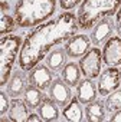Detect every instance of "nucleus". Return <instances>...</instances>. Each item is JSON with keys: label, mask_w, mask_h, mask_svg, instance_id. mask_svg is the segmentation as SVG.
I'll list each match as a JSON object with an SVG mask.
<instances>
[{"label": "nucleus", "mask_w": 121, "mask_h": 122, "mask_svg": "<svg viewBox=\"0 0 121 122\" xmlns=\"http://www.w3.org/2000/svg\"><path fill=\"white\" fill-rule=\"evenodd\" d=\"M79 29L78 16L72 12H64L53 20L39 25L23 40L19 53V68L30 72L52 50L53 46L66 43Z\"/></svg>", "instance_id": "1"}, {"label": "nucleus", "mask_w": 121, "mask_h": 122, "mask_svg": "<svg viewBox=\"0 0 121 122\" xmlns=\"http://www.w3.org/2000/svg\"><path fill=\"white\" fill-rule=\"evenodd\" d=\"M56 10V0H17L15 19L19 27H35L45 23Z\"/></svg>", "instance_id": "2"}, {"label": "nucleus", "mask_w": 121, "mask_h": 122, "mask_svg": "<svg viewBox=\"0 0 121 122\" xmlns=\"http://www.w3.org/2000/svg\"><path fill=\"white\" fill-rule=\"evenodd\" d=\"M121 6V0H84L78 9L79 29L89 30L104 17H112Z\"/></svg>", "instance_id": "3"}, {"label": "nucleus", "mask_w": 121, "mask_h": 122, "mask_svg": "<svg viewBox=\"0 0 121 122\" xmlns=\"http://www.w3.org/2000/svg\"><path fill=\"white\" fill-rule=\"evenodd\" d=\"M22 49V37L7 35L0 37V86H6L13 71L15 60Z\"/></svg>", "instance_id": "4"}, {"label": "nucleus", "mask_w": 121, "mask_h": 122, "mask_svg": "<svg viewBox=\"0 0 121 122\" xmlns=\"http://www.w3.org/2000/svg\"><path fill=\"white\" fill-rule=\"evenodd\" d=\"M79 69L85 78L95 79L101 73L102 68V52L99 47H91L82 57H79Z\"/></svg>", "instance_id": "5"}, {"label": "nucleus", "mask_w": 121, "mask_h": 122, "mask_svg": "<svg viewBox=\"0 0 121 122\" xmlns=\"http://www.w3.org/2000/svg\"><path fill=\"white\" fill-rule=\"evenodd\" d=\"M98 93L101 96H107L111 92L117 91L121 85V78H120V69L114 66H108L107 69L101 71L98 76Z\"/></svg>", "instance_id": "6"}, {"label": "nucleus", "mask_w": 121, "mask_h": 122, "mask_svg": "<svg viewBox=\"0 0 121 122\" xmlns=\"http://www.w3.org/2000/svg\"><path fill=\"white\" fill-rule=\"evenodd\" d=\"M102 62L107 66H121V37L111 36L102 46Z\"/></svg>", "instance_id": "7"}, {"label": "nucleus", "mask_w": 121, "mask_h": 122, "mask_svg": "<svg viewBox=\"0 0 121 122\" xmlns=\"http://www.w3.org/2000/svg\"><path fill=\"white\" fill-rule=\"evenodd\" d=\"M29 83L39 88L40 91H46L49 89L52 81H53V71H50V68L48 65L39 63L36 65L28 75Z\"/></svg>", "instance_id": "8"}, {"label": "nucleus", "mask_w": 121, "mask_h": 122, "mask_svg": "<svg viewBox=\"0 0 121 122\" xmlns=\"http://www.w3.org/2000/svg\"><path fill=\"white\" fill-rule=\"evenodd\" d=\"M49 96L59 105V106H66L69 101L72 99V91L71 86L62 79V78H55L49 86Z\"/></svg>", "instance_id": "9"}, {"label": "nucleus", "mask_w": 121, "mask_h": 122, "mask_svg": "<svg viewBox=\"0 0 121 122\" xmlns=\"http://www.w3.org/2000/svg\"><path fill=\"white\" fill-rule=\"evenodd\" d=\"M114 22L111 17H104L101 19L99 22L95 23V26L92 27L91 30V43L95 45V46H99V45H104L111 36H112V32H114Z\"/></svg>", "instance_id": "10"}, {"label": "nucleus", "mask_w": 121, "mask_h": 122, "mask_svg": "<svg viewBox=\"0 0 121 122\" xmlns=\"http://www.w3.org/2000/svg\"><path fill=\"white\" fill-rule=\"evenodd\" d=\"M91 39L87 35H74L65 43V50L69 57L79 59L91 49Z\"/></svg>", "instance_id": "11"}, {"label": "nucleus", "mask_w": 121, "mask_h": 122, "mask_svg": "<svg viewBox=\"0 0 121 122\" xmlns=\"http://www.w3.org/2000/svg\"><path fill=\"white\" fill-rule=\"evenodd\" d=\"M28 83H29V79L26 78V72L22 68L20 69L17 68L12 72V76L7 82V91L6 92L12 98H20V95H23Z\"/></svg>", "instance_id": "12"}, {"label": "nucleus", "mask_w": 121, "mask_h": 122, "mask_svg": "<svg viewBox=\"0 0 121 122\" xmlns=\"http://www.w3.org/2000/svg\"><path fill=\"white\" fill-rule=\"evenodd\" d=\"M98 96V85L94 82V79L85 78L79 81L77 86V98L82 105H88L92 101H95Z\"/></svg>", "instance_id": "13"}, {"label": "nucleus", "mask_w": 121, "mask_h": 122, "mask_svg": "<svg viewBox=\"0 0 121 122\" xmlns=\"http://www.w3.org/2000/svg\"><path fill=\"white\" fill-rule=\"evenodd\" d=\"M38 113L40 115L42 121L45 122L58 121L59 119V105L50 96H43L40 105L38 106Z\"/></svg>", "instance_id": "14"}, {"label": "nucleus", "mask_w": 121, "mask_h": 122, "mask_svg": "<svg viewBox=\"0 0 121 122\" xmlns=\"http://www.w3.org/2000/svg\"><path fill=\"white\" fill-rule=\"evenodd\" d=\"M107 106L102 101H92L85 106V121L88 122H102L107 118Z\"/></svg>", "instance_id": "15"}, {"label": "nucleus", "mask_w": 121, "mask_h": 122, "mask_svg": "<svg viewBox=\"0 0 121 122\" xmlns=\"http://www.w3.org/2000/svg\"><path fill=\"white\" fill-rule=\"evenodd\" d=\"M68 57L69 56H68L65 47H55L46 55V65L50 68V71L58 72L68 63L66 62Z\"/></svg>", "instance_id": "16"}, {"label": "nucleus", "mask_w": 121, "mask_h": 122, "mask_svg": "<svg viewBox=\"0 0 121 122\" xmlns=\"http://www.w3.org/2000/svg\"><path fill=\"white\" fill-rule=\"evenodd\" d=\"M62 116H64V121H69V122H81L85 119L84 111H82V103L79 102L77 95L72 96V99L69 101V103L66 106H64Z\"/></svg>", "instance_id": "17"}, {"label": "nucleus", "mask_w": 121, "mask_h": 122, "mask_svg": "<svg viewBox=\"0 0 121 122\" xmlns=\"http://www.w3.org/2000/svg\"><path fill=\"white\" fill-rule=\"evenodd\" d=\"M81 69L77 62H68L62 69H60V78H62L71 88H77L81 81Z\"/></svg>", "instance_id": "18"}, {"label": "nucleus", "mask_w": 121, "mask_h": 122, "mask_svg": "<svg viewBox=\"0 0 121 122\" xmlns=\"http://www.w3.org/2000/svg\"><path fill=\"white\" fill-rule=\"evenodd\" d=\"M28 116H29V106L25 102V99L13 98L9 109V118L15 122H23L28 121Z\"/></svg>", "instance_id": "19"}, {"label": "nucleus", "mask_w": 121, "mask_h": 122, "mask_svg": "<svg viewBox=\"0 0 121 122\" xmlns=\"http://www.w3.org/2000/svg\"><path fill=\"white\" fill-rule=\"evenodd\" d=\"M43 96H45V95L42 93V91H40L39 88L30 85V83H28V86H26V89H25V92H23V99H25V102L28 103L29 109H38V106L40 105Z\"/></svg>", "instance_id": "20"}, {"label": "nucleus", "mask_w": 121, "mask_h": 122, "mask_svg": "<svg viewBox=\"0 0 121 122\" xmlns=\"http://www.w3.org/2000/svg\"><path fill=\"white\" fill-rule=\"evenodd\" d=\"M16 26H17V23L13 16L7 15L6 12L0 13V35L2 36H6L7 33L13 32L16 29Z\"/></svg>", "instance_id": "21"}, {"label": "nucleus", "mask_w": 121, "mask_h": 122, "mask_svg": "<svg viewBox=\"0 0 121 122\" xmlns=\"http://www.w3.org/2000/svg\"><path fill=\"white\" fill-rule=\"evenodd\" d=\"M105 106H107L108 112H115V111L121 109V89L120 88L117 91L111 92L110 95H107Z\"/></svg>", "instance_id": "22"}, {"label": "nucleus", "mask_w": 121, "mask_h": 122, "mask_svg": "<svg viewBox=\"0 0 121 122\" xmlns=\"http://www.w3.org/2000/svg\"><path fill=\"white\" fill-rule=\"evenodd\" d=\"M10 103L12 102L9 101V93L5 92V91H2V92H0V113L5 115L6 112H9Z\"/></svg>", "instance_id": "23"}, {"label": "nucleus", "mask_w": 121, "mask_h": 122, "mask_svg": "<svg viewBox=\"0 0 121 122\" xmlns=\"http://www.w3.org/2000/svg\"><path fill=\"white\" fill-rule=\"evenodd\" d=\"M81 3H82V0H59V6L62 10H71Z\"/></svg>", "instance_id": "24"}, {"label": "nucleus", "mask_w": 121, "mask_h": 122, "mask_svg": "<svg viewBox=\"0 0 121 122\" xmlns=\"http://www.w3.org/2000/svg\"><path fill=\"white\" fill-rule=\"evenodd\" d=\"M114 29L117 32V36L121 37V6L115 13V22H114Z\"/></svg>", "instance_id": "25"}, {"label": "nucleus", "mask_w": 121, "mask_h": 122, "mask_svg": "<svg viewBox=\"0 0 121 122\" xmlns=\"http://www.w3.org/2000/svg\"><path fill=\"white\" fill-rule=\"evenodd\" d=\"M110 121H111V122H121V109L115 111V112H114V113L111 115Z\"/></svg>", "instance_id": "26"}, {"label": "nucleus", "mask_w": 121, "mask_h": 122, "mask_svg": "<svg viewBox=\"0 0 121 122\" xmlns=\"http://www.w3.org/2000/svg\"><path fill=\"white\" fill-rule=\"evenodd\" d=\"M28 121L30 122H40L42 121V118H40V115L39 113H29V116H28Z\"/></svg>", "instance_id": "27"}, {"label": "nucleus", "mask_w": 121, "mask_h": 122, "mask_svg": "<svg viewBox=\"0 0 121 122\" xmlns=\"http://www.w3.org/2000/svg\"><path fill=\"white\" fill-rule=\"evenodd\" d=\"M120 78H121V69H120Z\"/></svg>", "instance_id": "28"}]
</instances>
